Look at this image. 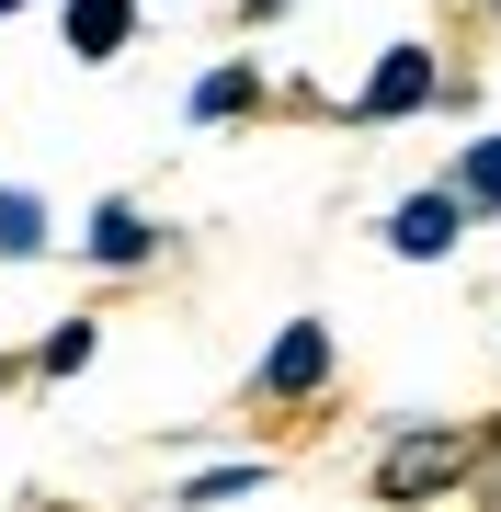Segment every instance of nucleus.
Returning a JSON list of instances; mask_svg holds the SVG:
<instances>
[{
	"mask_svg": "<svg viewBox=\"0 0 501 512\" xmlns=\"http://www.w3.org/2000/svg\"><path fill=\"white\" fill-rule=\"evenodd\" d=\"M319 376H331V330H319V319L274 330V353H262V399H308Z\"/></svg>",
	"mask_w": 501,
	"mask_h": 512,
	"instance_id": "nucleus-1",
	"label": "nucleus"
},
{
	"mask_svg": "<svg viewBox=\"0 0 501 512\" xmlns=\"http://www.w3.org/2000/svg\"><path fill=\"white\" fill-rule=\"evenodd\" d=\"M456 467H467V444H456V433H410V444H388L376 490H388V501H422L433 478H456Z\"/></svg>",
	"mask_w": 501,
	"mask_h": 512,
	"instance_id": "nucleus-2",
	"label": "nucleus"
},
{
	"mask_svg": "<svg viewBox=\"0 0 501 512\" xmlns=\"http://www.w3.org/2000/svg\"><path fill=\"white\" fill-rule=\"evenodd\" d=\"M456 228H467V205H456V194H410L399 217H388V251L433 262V251H456Z\"/></svg>",
	"mask_w": 501,
	"mask_h": 512,
	"instance_id": "nucleus-3",
	"label": "nucleus"
},
{
	"mask_svg": "<svg viewBox=\"0 0 501 512\" xmlns=\"http://www.w3.org/2000/svg\"><path fill=\"white\" fill-rule=\"evenodd\" d=\"M137 0H69V57H126Z\"/></svg>",
	"mask_w": 501,
	"mask_h": 512,
	"instance_id": "nucleus-4",
	"label": "nucleus"
},
{
	"mask_svg": "<svg viewBox=\"0 0 501 512\" xmlns=\"http://www.w3.org/2000/svg\"><path fill=\"white\" fill-rule=\"evenodd\" d=\"M422 92H433V57H422V46H388L376 80H365V114H410Z\"/></svg>",
	"mask_w": 501,
	"mask_h": 512,
	"instance_id": "nucleus-5",
	"label": "nucleus"
},
{
	"mask_svg": "<svg viewBox=\"0 0 501 512\" xmlns=\"http://www.w3.org/2000/svg\"><path fill=\"white\" fill-rule=\"evenodd\" d=\"M92 251L103 262H149V217H137V205H103V217H92Z\"/></svg>",
	"mask_w": 501,
	"mask_h": 512,
	"instance_id": "nucleus-6",
	"label": "nucleus"
},
{
	"mask_svg": "<svg viewBox=\"0 0 501 512\" xmlns=\"http://www.w3.org/2000/svg\"><path fill=\"white\" fill-rule=\"evenodd\" d=\"M456 205H490V217H501V137H479L456 160Z\"/></svg>",
	"mask_w": 501,
	"mask_h": 512,
	"instance_id": "nucleus-7",
	"label": "nucleus"
},
{
	"mask_svg": "<svg viewBox=\"0 0 501 512\" xmlns=\"http://www.w3.org/2000/svg\"><path fill=\"white\" fill-rule=\"evenodd\" d=\"M23 251H46V205L35 194H0V262H23Z\"/></svg>",
	"mask_w": 501,
	"mask_h": 512,
	"instance_id": "nucleus-8",
	"label": "nucleus"
},
{
	"mask_svg": "<svg viewBox=\"0 0 501 512\" xmlns=\"http://www.w3.org/2000/svg\"><path fill=\"white\" fill-rule=\"evenodd\" d=\"M262 490V467H205V478H183V501H251Z\"/></svg>",
	"mask_w": 501,
	"mask_h": 512,
	"instance_id": "nucleus-9",
	"label": "nucleus"
},
{
	"mask_svg": "<svg viewBox=\"0 0 501 512\" xmlns=\"http://www.w3.org/2000/svg\"><path fill=\"white\" fill-rule=\"evenodd\" d=\"M240 103H251V69H217V80L194 92V114H205V126H217V114H240Z\"/></svg>",
	"mask_w": 501,
	"mask_h": 512,
	"instance_id": "nucleus-10",
	"label": "nucleus"
},
{
	"mask_svg": "<svg viewBox=\"0 0 501 512\" xmlns=\"http://www.w3.org/2000/svg\"><path fill=\"white\" fill-rule=\"evenodd\" d=\"M69 365H92V319H69V330H46V376H69Z\"/></svg>",
	"mask_w": 501,
	"mask_h": 512,
	"instance_id": "nucleus-11",
	"label": "nucleus"
},
{
	"mask_svg": "<svg viewBox=\"0 0 501 512\" xmlns=\"http://www.w3.org/2000/svg\"><path fill=\"white\" fill-rule=\"evenodd\" d=\"M0 12H23V0H0Z\"/></svg>",
	"mask_w": 501,
	"mask_h": 512,
	"instance_id": "nucleus-12",
	"label": "nucleus"
},
{
	"mask_svg": "<svg viewBox=\"0 0 501 512\" xmlns=\"http://www.w3.org/2000/svg\"><path fill=\"white\" fill-rule=\"evenodd\" d=\"M490 12H501V0H490Z\"/></svg>",
	"mask_w": 501,
	"mask_h": 512,
	"instance_id": "nucleus-13",
	"label": "nucleus"
}]
</instances>
